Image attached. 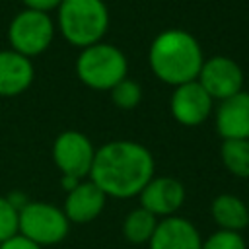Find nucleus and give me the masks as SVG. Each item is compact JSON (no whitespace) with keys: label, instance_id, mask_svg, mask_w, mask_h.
<instances>
[{"label":"nucleus","instance_id":"nucleus-20","mask_svg":"<svg viewBox=\"0 0 249 249\" xmlns=\"http://www.w3.org/2000/svg\"><path fill=\"white\" fill-rule=\"evenodd\" d=\"M200 249H247V241L237 231L216 230L208 237H202Z\"/></svg>","mask_w":249,"mask_h":249},{"label":"nucleus","instance_id":"nucleus-23","mask_svg":"<svg viewBox=\"0 0 249 249\" xmlns=\"http://www.w3.org/2000/svg\"><path fill=\"white\" fill-rule=\"evenodd\" d=\"M6 198L18 208V210H21L29 200H27V196H25V193H19V191H14V193H10V195H6Z\"/></svg>","mask_w":249,"mask_h":249},{"label":"nucleus","instance_id":"nucleus-5","mask_svg":"<svg viewBox=\"0 0 249 249\" xmlns=\"http://www.w3.org/2000/svg\"><path fill=\"white\" fill-rule=\"evenodd\" d=\"M70 226L62 208L47 200H29L19 210V235L43 249L62 243Z\"/></svg>","mask_w":249,"mask_h":249},{"label":"nucleus","instance_id":"nucleus-24","mask_svg":"<svg viewBox=\"0 0 249 249\" xmlns=\"http://www.w3.org/2000/svg\"><path fill=\"white\" fill-rule=\"evenodd\" d=\"M247 210H249V200H247Z\"/></svg>","mask_w":249,"mask_h":249},{"label":"nucleus","instance_id":"nucleus-17","mask_svg":"<svg viewBox=\"0 0 249 249\" xmlns=\"http://www.w3.org/2000/svg\"><path fill=\"white\" fill-rule=\"evenodd\" d=\"M220 160L233 177L249 179V140H222Z\"/></svg>","mask_w":249,"mask_h":249},{"label":"nucleus","instance_id":"nucleus-8","mask_svg":"<svg viewBox=\"0 0 249 249\" xmlns=\"http://www.w3.org/2000/svg\"><path fill=\"white\" fill-rule=\"evenodd\" d=\"M196 82L212 99L224 101L243 89V70L233 58L216 54L204 58Z\"/></svg>","mask_w":249,"mask_h":249},{"label":"nucleus","instance_id":"nucleus-15","mask_svg":"<svg viewBox=\"0 0 249 249\" xmlns=\"http://www.w3.org/2000/svg\"><path fill=\"white\" fill-rule=\"evenodd\" d=\"M210 216L218 230L241 233L245 228H249L247 202L233 193H222L214 196V200L210 202Z\"/></svg>","mask_w":249,"mask_h":249},{"label":"nucleus","instance_id":"nucleus-2","mask_svg":"<svg viewBox=\"0 0 249 249\" xmlns=\"http://www.w3.org/2000/svg\"><path fill=\"white\" fill-rule=\"evenodd\" d=\"M202 62L200 43L185 29H163L148 49V64L154 76L173 88L195 82Z\"/></svg>","mask_w":249,"mask_h":249},{"label":"nucleus","instance_id":"nucleus-3","mask_svg":"<svg viewBox=\"0 0 249 249\" xmlns=\"http://www.w3.org/2000/svg\"><path fill=\"white\" fill-rule=\"evenodd\" d=\"M56 27L70 45L86 49L101 43L109 29V10L103 0H62Z\"/></svg>","mask_w":249,"mask_h":249},{"label":"nucleus","instance_id":"nucleus-10","mask_svg":"<svg viewBox=\"0 0 249 249\" xmlns=\"http://www.w3.org/2000/svg\"><path fill=\"white\" fill-rule=\"evenodd\" d=\"M214 99L202 89L195 80L183 86H177L169 99V109L173 119L183 126H198L212 113Z\"/></svg>","mask_w":249,"mask_h":249},{"label":"nucleus","instance_id":"nucleus-21","mask_svg":"<svg viewBox=\"0 0 249 249\" xmlns=\"http://www.w3.org/2000/svg\"><path fill=\"white\" fill-rule=\"evenodd\" d=\"M62 0H21V4L25 6V10H33V12H43L49 14L53 10H56L60 6Z\"/></svg>","mask_w":249,"mask_h":249},{"label":"nucleus","instance_id":"nucleus-12","mask_svg":"<svg viewBox=\"0 0 249 249\" xmlns=\"http://www.w3.org/2000/svg\"><path fill=\"white\" fill-rule=\"evenodd\" d=\"M202 235L198 228L185 216H169L158 220L156 231L148 241V249H200Z\"/></svg>","mask_w":249,"mask_h":249},{"label":"nucleus","instance_id":"nucleus-13","mask_svg":"<svg viewBox=\"0 0 249 249\" xmlns=\"http://www.w3.org/2000/svg\"><path fill=\"white\" fill-rule=\"evenodd\" d=\"M214 123L222 140H249V91L220 101Z\"/></svg>","mask_w":249,"mask_h":249},{"label":"nucleus","instance_id":"nucleus-22","mask_svg":"<svg viewBox=\"0 0 249 249\" xmlns=\"http://www.w3.org/2000/svg\"><path fill=\"white\" fill-rule=\"evenodd\" d=\"M0 249H43V247L35 245L33 241H29V239H25L23 235L18 233L16 237H12V239L0 243Z\"/></svg>","mask_w":249,"mask_h":249},{"label":"nucleus","instance_id":"nucleus-7","mask_svg":"<svg viewBox=\"0 0 249 249\" xmlns=\"http://www.w3.org/2000/svg\"><path fill=\"white\" fill-rule=\"evenodd\" d=\"M95 158V146L80 130H64L53 142V161L64 177L88 179Z\"/></svg>","mask_w":249,"mask_h":249},{"label":"nucleus","instance_id":"nucleus-1","mask_svg":"<svg viewBox=\"0 0 249 249\" xmlns=\"http://www.w3.org/2000/svg\"><path fill=\"white\" fill-rule=\"evenodd\" d=\"M156 175L152 152L134 140H111L95 148V158L88 179L95 183L107 198L128 200Z\"/></svg>","mask_w":249,"mask_h":249},{"label":"nucleus","instance_id":"nucleus-11","mask_svg":"<svg viewBox=\"0 0 249 249\" xmlns=\"http://www.w3.org/2000/svg\"><path fill=\"white\" fill-rule=\"evenodd\" d=\"M105 204L107 196L101 193V189L89 179H84L66 193L60 208L70 224H89L101 216Z\"/></svg>","mask_w":249,"mask_h":249},{"label":"nucleus","instance_id":"nucleus-14","mask_svg":"<svg viewBox=\"0 0 249 249\" xmlns=\"http://www.w3.org/2000/svg\"><path fill=\"white\" fill-rule=\"evenodd\" d=\"M35 78L31 58L6 49L0 51V97H16L23 93Z\"/></svg>","mask_w":249,"mask_h":249},{"label":"nucleus","instance_id":"nucleus-6","mask_svg":"<svg viewBox=\"0 0 249 249\" xmlns=\"http://www.w3.org/2000/svg\"><path fill=\"white\" fill-rule=\"evenodd\" d=\"M54 39V21L49 14L21 10L8 25L10 49L31 58L45 53Z\"/></svg>","mask_w":249,"mask_h":249},{"label":"nucleus","instance_id":"nucleus-19","mask_svg":"<svg viewBox=\"0 0 249 249\" xmlns=\"http://www.w3.org/2000/svg\"><path fill=\"white\" fill-rule=\"evenodd\" d=\"M19 233V210L0 195V243Z\"/></svg>","mask_w":249,"mask_h":249},{"label":"nucleus","instance_id":"nucleus-18","mask_svg":"<svg viewBox=\"0 0 249 249\" xmlns=\"http://www.w3.org/2000/svg\"><path fill=\"white\" fill-rule=\"evenodd\" d=\"M109 95H111V101H113L119 109L128 111V109H134V107L140 103V99H142V88H140L134 80L124 78L123 82H119V84L109 91Z\"/></svg>","mask_w":249,"mask_h":249},{"label":"nucleus","instance_id":"nucleus-4","mask_svg":"<svg viewBox=\"0 0 249 249\" xmlns=\"http://www.w3.org/2000/svg\"><path fill=\"white\" fill-rule=\"evenodd\" d=\"M128 74V60L121 49L111 43H95L80 51L76 58V76L97 91H111Z\"/></svg>","mask_w":249,"mask_h":249},{"label":"nucleus","instance_id":"nucleus-16","mask_svg":"<svg viewBox=\"0 0 249 249\" xmlns=\"http://www.w3.org/2000/svg\"><path fill=\"white\" fill-rule=\"evenodd\" d=\"M158 226V218L154 214H150L148 210H144L142 206L132 208L130 212H126V216L123 218L121 224V231L126 243L130 245H148V241L152 239L154 231Z\"/></svg>","mask_w":249,"mask_h":249},{"label":"nucleus","instance_id":"nucleus-9","mask_svg":"<svg viewBox=\"0 0 249 249\" xmlns=\"http://www.w3.org/2000/svg\"><path fill=\"white\" fill-rule=\"evenodd\" d=\"M185 198H187V191L179 179L169 175H160V177L154 175L152 181L138 195L140 200L138 206H142L158 220H161L175 216L185 204Z\"/></svg>","mask_w":249,"mask_h":249}]
</instances>
